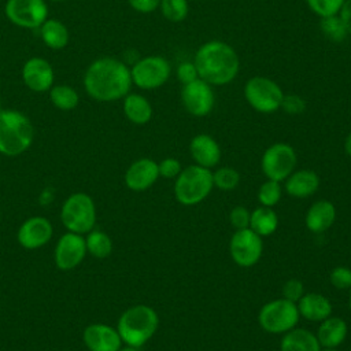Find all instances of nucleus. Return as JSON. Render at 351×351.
Here are the masks:
<instances>
[{"label": "nucleus", "instance_id": "1", "mask_svg": "<svg viewBox=\"0 0 351 351\" xmlns=\"http://www.w3.org/2000/svg\"><path fill=\"white\" fill-rule=\"evenodd\" d=\"M132 84L130 69L114 58L95 60L84 78L86 92L99 101H114L126 96Z\"/></svg>", "mask_w": 351, "mask_h": 351}, {"label": "nucleus", "instance_id": "2", "mask_svg": "<svg viewBox=\"0 0 351 351\" xmlns=\"http://www.w3.org/2000/svg\"><path fill=\"white\" fill-rule=\"evenodd\" d=\"M199 78L213 86L232 82L240 70V59L236 49L221 40H210L202 44L193 58Z\"/></svg>", "mask_w": 351, "mask_h": 351}, {"label": "nucleus", "instance_id": "3", "mask_svg": "<svg viewBox=\"0 0 351 351\" xmlns=\"http://www.w3.org/2000/svg\"><path fill=\"white\" fill-rule=\"evenodd\" d=\"M159 317L156 311L147 304H136L121 315L118 321V333L128 346L141 347L156 332Z\"/></svg>", "mask_w": 351, "mask_h": 351}, {"label": "nucleus", "instance_id": "4", "mask_svg": "<svg viewBox=\"0 0 351 351\" xmlns=\"http://www.w3.org/2000/svg\"><path fill=\"white\" fill-rule=\"evenodd\" d=\"M33 141V126L21 112L0 110V152L16 156L26 151Z\"/></svg>", "mask_w": 351, "mask_h": 351}, {"label": "nucleus", "instance_id": "5", "mask_svg": "<svg viewBox=\"0 0 351 351\" xmlns=\"http://www.w3.org/2000/svg\"><path fill=\"white\" fill-rule=\"evenodd\" d=\"M211 169L191 165L181 170L174 182V196L182 206H196L202 203L213 191Z\"/></svg>", "mask_w": 351, "mask_h": 351}, {"label": "nucleus", "instance_id": "6", "mask_svg": "<svg viewBox=\"0 0 351 351\" xmlns=\"http://www.w3.org/2000/svg\"><path fill=\"white\" fill-rule=\"evenodd\" d=\"M299 318L296 303L284 298L265 303L258 313L259 326L271 335H284L296 328Z\"/></svg>", "mask_w": 351, "mask_h": 351}, {"label": "nucleus", "instance_id": "7", "mask_svg": "<svg viewBox=\"0 0 351 351\" xmlns=\"http://www.w3.org/2000/svg\"><path fill=\"white\" fill-rule=\"evenodd\" d=\"M244 99L258 112L273 114L281 107L284 92L281 86L263 75L251 77L244 85Z\"/></svg>", "mask_w": 351, "mask_h": 351}, {"label": "nucleus", "instance_id": "8", "mask_svg": "<svg viewBox=\"0 0 351 351\" xmlns=\"http://www.w3.org/2000/svg\"><path fill=\"white\" fill-rule=\"evenodd\" d=\"M298 156L292 145L287 143H274L269 145L261 159V169L267 180L285 181L295 170Z\"/></svg>", "mask_w": 351, "mask_h": 351}, {"label": "nucleus", "instance_id": "9", "mask_svg": "<svg viewBox=\"0 0 351 351\" xmlns=\"http://www.w3.org/2000/svg\"><path fill=\"white\" fill-rule=\"evenodd\" d=\"M171 66L169 60L159 55H149L137 60L132 70V82L141 89L151 90L165 85L170 77Z\"/></svg>", "mask_w": 351, "mask_h": 351}, {"label": "nucleus", "instance_id": "10", "mask_svg": "<svg viewBox=\"0 0 351 351\" xmlns=\"http://www.w3.org/2000/svg\"><path fill=\"white\" fill-rule=\"evenodd\" d=\"M60 215L64 226L73 233H85L96 221L93 200L85 193H74L64 202Z\"/></svg>", "mask_w": 351, "mask_h": 351}, {"label": "nucleus", "instance_id": "11", "mask_svg": "<svg viewBox=\"0 0 351 351\" xmlns=\"http://www.w3.org/2000/svg\"><path fill=\"white\" fill-rule=\"evenodd\" d=\"M232 261L241 267H251L259 262L263 252V241L252 229L236 230L229 241Z\"/></svg>", "mask_w": 351, "mask_h": 351}, {"label": "nucleus", "instance_id": "12", "mask_svg": "<svg viewBox=\"0 0 351 351\" xmlns=\"http://www.w3.org/2000/svg\"><path fill=\"white\" fill-rule=\"evenodd\" d=\"M181 103L184 108L193 117L208 115L215 104V93L213 85L197 78L182 85Z\"/></svg>", "mask_w": 351, "mask_h": 351}, {"label": "nucleus", "instance_id": "13", "mask_svg": "<svg viewBox=\"0 0 351 351\" xmlns=\"http://www.w3.org/2000/svg\"><path fill=\"white\" fill-rule=\"evenodd\" d=\"M7 18L21 27H38L47 21L48 10L44 0H8Z\"/></svg>", "mask_w": 351, "mask_h": 351}, {"label": "nucleus", "instance_id": "14", "mask_svg": "<svg viewBox=\"0 0 351 351\" xmlns=\"http://www.w3.org/2000/svg\"><path fill=\"white\" fill-rule=\"evenodd\" d=\"M86 243L78 233H67L60 237L55 250V262L59 269H74L85 256Z\"/></svg>", "mask_w": 351, "mask_h": 351}, {"label": "nucleus", "instance_id": "15", "mask_svg": "<svg viewBox=\"0 0 351 351\" xmlns=\"http://www.w3.org/2000/svg\"><path fill=\"white\" fill-rule=\"evenodd\" d=\"M159 178L158 163L148 158H141L130 165L125 174V182L132 191L140 192L152 186Z\"/></svg>", "mask_w": 351, "mask_h": 351}, {"label": "nucleus", "instance_id": "16", "mask_svg": "<svg viewBox=\"0 0 351 351\" xmlns=\"http://www.w3.org/2000/svg\"><path fill=\"white\" fill-rule=\"evenodd\" d=\"M84 341L90 351H119L122 339L114 328L92 324L84 330Z\"/></svg>", "mask_w": 351, "mask_h": 351}, {"label": "nucleus", "instance_id": "17", "mask_svg": "<svg viewBox=\"0 0 351 351\" xmlns=\"http://www.w3.org/2000/svg\"><path fill=\"white\" fill-rule=\"evenodd\" d=\"M189 152L196 165L207 169H213L221 160V147L217 140L207 133H200L192 137Z\"/></svg>", "mask_w": 351, "mask_h": 351}, {"label": "nucleus", "instance_id": "18", "mask_svg": "<svg viewBox=\"0 0 351 351\" xmlns=\"http://www.w3.org/2000/svg\"><path fill=\"white\" fill-rule=\"evenodd\" d=\"M22 78L29 89L34 92H44L52 88L53 70L47 60L41 58H32L23 66Z\"/></svg>", "mask_w": 351, "mask_h": 351}, {"label": "nucleus", "instance_id": "19", "mask_svg": "<svg viewBox=\"0 0 351 351\" xmlns=\"http://www.w3.org/2000/svg\"><path fill=\"white\" fill-rule=\"evenodd\" d=\"M52 236V225L43 217L27 219L18 232V241L27 250L44 245Z\"/></svg>", "mask_w": 351, "mask_h": 351}, {"label": "nucleus", "instance_id": "20", "mask_svg": "<svg viewBox=\"0 0 351 351\" xmlns=\"http://www.w3.org/2000/svg\"><path fill=\"white\" fill-rule=\"evenodd\" d=\"M319 188V177L314 170L300 169L293 170L285 178V192L298 199H304L317 192Z\"/></svg>", "mask_w": 351, "mask_h": 351}, {"label": "nucleus", "instance_id": "21", "mask_svg": "<svg viewBox=\"0 0 351 351\" xmlns=\"http://www.w3.org/2000/svg\"><path fill=\"white\" fill-rule=\"evenodd\" d=\"M296 306L300 317L314 322L326 319L333 311L330 300L317 292H304V295L296 302Z\"/></svg>", "mask_w": 351, "mask_h": 351}, {"label": "nucleus", "instance_id": "22", "mask_svg": "<svg viewBox=\"0 0 351 351\" xmlns=\"http://www.w3.org/2000/svg\"><path fill=\"white\" fill-rule=\"evenodd\" d=\"M336 221V207L329 200H317L313 203L304 217L306 228L313 233L328 230Z\"/></svg>", "mask_w": 351, "mask_h": 351}, {"label": "nucleus", "instance_id": "23", "mask_svg": "<svg viewBox=\"0 0 351 351\" xmlns=\"http://www.w3.org/2000/svg\"><path fill=\"white\" fill-rule=\"evenodd\" d=\"M347 324L340 317H328L321 321L318 330L315 333L318 343L321 347H332L337 348L347 337Z\"/></svg>", "mask_w": 351, "mask_h": 351}, {"label": "nucleus", "instance_id": "24", "mask_svg": "<svg viewBox=\"0 0 351 351\" xmlns=\"http://www.w3.org/2000/svg\"><path fill=\"white\" fill-rule=\"evenodd\" d=\"M317 336L308 329L293 328L282 335L280 351H319Z\"/></svg>", "mask_w": 351, "mask_h": 351}, {"label": "nucleus", "instance_id": "25", "mask_svg": "<svg viewBox=\"0 0 351 351\" xmlns=\"http://www.w3.org/2000/svg\"><path fill=\"white\" fill-rule=\"evenodd\" d=\"M123 112L130 122L144 125L152 118V106L144 96L132 93L125 96Z\"/></svg>", "mask_w": 351, "mask_h": 351}, {"label": "nucleus", "instance_id": "26", "mask_svg": "<svg viewBox=\"0 0 351 351\" xmlns=\"http://www.w3.org/2000/svg\"><path fill=\"white\" fill-rule=\"evenodd\" d=\"M278 228V215L271 207L261 206L251 211L250 229H252L261 237L273 234Z\"/></svg>", "mask_w": 351, "mask_h": 351}, {"label": "nucleus", "instance_id": "27", "mask_svg": "<svg viewBox=\"0 0 351 351\" xmlns=\"http://www.w3.org/2000/svg\"><path fill=\"white\" fill-rule=\"evenodd\" d=\"M41 37L49 48L60 49L69 41V32L62 22L49 19L41 25Z\"/></svg>", "mask_w": 351, "mask_h": 351}, {"label": "nucleus", "instance_id": "28", "mask_svg": "<svg viewBox=\"0 0 351 351\" xmlns=\"http://www.w3.org/2000/svg\"><path fill=\"white\" fill-rule=\"evenodd\" d=\"M319 29H321L322 34L332 43H341L348 36L346 26L343 25L339 15L321 18Z\"/></svg>", "mask_w": 351, "mask_h": 351}, {"label": "nucleus", "instance_id": "29", "mask_svg": "<svg viewBox=\"0 0 351 351\" xmlns=\"http://www.w3.org/2000/svg\"><path fill=\"white\" fill-rule=\"evenodd\" d=\"M51 101L60 110L69 111L78 104L77 92L67 85H58L51 89Z\"/></svg>", "mask_w": 351, "mask_h": 351}, {"label": "nucleus", "instance_id": "30", "mask_svg": "<svg viewBox=\"0 0 351 351\" xmlns=\"http://www.w3.org/2000/svg\"><path fill=\"white\" fill-rule=\"evenodd\" d=\"M159 8L169 22H182L189 12L188 0H160Z\"/></svg>", "mask_w": 351, "mask_h": 351}, {"label": "nucleus", "instance_id": "31", "mask_svg": "<svg viewBox=\"0 0 351 351\" xmlns=\"http://www.w3.org/2000/svg\"><path fill=\"white\" fill-rule=\"evenodd\" d=\"M213 182L221 191H233L240 182V174L230 166L218 167L213 171Z\"/></svg>", "mask_w": 351, "mask_h": 351}, {"label": "nucleus", "instance_id": "32", "mask_svg": "<svg viewBox=\"0 0 351 351\" xmlns=\"http://www.w3.org/2000/svg\"><path fill=\"white\" fill-rule=\"evenodd\" d=\"M86 243V250L96 258H106L110 255L112 250V243L111 239L103 233V232H92L88 239L85 240Z\"/></svg>", "mask_w": 351, "mask_h": 351}, {"label": "nucleus", "instance_id": "33", "mask_svg": "<svg viewBox=\"0 0 351 351\" xmlns=\"http://www.w3.org/2000/svg\"><path fill=\"white\" fill-rule=\"evenodd\" d=\"M281 195H282L281 185L278 181H274V180H266L259 186L258 193H256L261 206L271 207V208L280 202Z\"/></svg>", "mask_w": 351, "mask_h": 351}, {"label": "nucleus", "instance_id": "34", "mask_svg": "<svg viewBox=\"0 0 351 351\" xmlns=\"http://www.w3.org/2000/svg\"><path fill=\"white\" fill-rule=\"evenodd\" d=\"M307 7L319 18L337 15L344 0H304Z\"/></svg>", "mask_w": 351, "mask_h": 351}, {"label": "nucleus", "instance_id": "35", "mask_svg": "<svg viewBox=\"0 0 351 351\" xmlns=\"http://www.w3.org/2000/svg\"><path fill=\"white\" fill-rule=\"evenodd\" d=\"M306 107H307V103L302 96L296 93H291V95L284 93L280 108L289 115H299L306 111Z\"/></svg>", "mask_w": 351, "mask_h": 351}, {"label": "nucleus", "instance_id": "36", "mask_svg": "<svg viewBox=\"0 0 351 351\" xmlns=\"http://www.w3.org/2000/svg\"><path fill=\"white\" fill-rule=\"evenodd\" d=\"M330 284L337 289L351 288V269L347 266H337L329 274Z\"/></svg>", "mask_w": 351, "mask_h": 351}, {"label": "nucleus", "instance_id": "37", "mask_svg": "<svg viewBox=\"0 0 351 351\" xmlns=\"http://www.w3.org/2000/svg\"><path fill=\"white\" fill-rule=\"evenodd\" d=\"M250 217H251V211L248 208L243 206H236L229 213V222L236 230L245 229V228H250Z\"/></svg>", "mask_w": 351, "mask_h": 351}, {"label": "nucleus", "instance_id": "38", "mask_svg": "<svg viewBox=\"0 0 351 351\" xmlns=\"http://www.w3.org/2000/svg\"><path fill=\"white\" fill-rule=\"evenodd\" d=\"M304 295V285L298 278L287 280L282 285V298L296 303Z\"/></svg>", "mask_w": 351, "mask_h": 351}, {"label": "nucleus", "instance_id": "39", "mask_svg": "<svg viewBox=\"0 0 351 351\" xmlns=\"http://www.w3.org/2000/svg\"><path fill=\"white\" fill-rule=\"evenodd\" d=\"M176 75H177V80L185 85V84H189L195 80L199 78V74H197V70H196V66L193 62H181L177 69H176Z\"/></svg>", "mask_w": 351, "mask_h": 351}, {"label": "nucleus", "instance_id": "40", "mask_svg": "<svg viewBox=\"0 0 351 351\" xmlns=\"http://www.w3.org/2000/svg\"><path fill=\"white\" fill-rule=\"evenodd\" d=\"M159 176L165 178H177V176L181 173L182 166L181 162L176 158H165L158 163Z\"/></svg>", "mask_w": 351, "mask_h": 351}, {"label": "nucleus", "instance_id": "41", "mask_svg": "<svg viewBox=\"0 0 351 351\" xmlns=\"http://www.w3.org/2000/svg\"><path fill=\"white\" fill-rule=\"evenodd\" d=\"M128 1L133 10L141 14H149L155 11L160 4V0H128Z\"/></svg>", "mask_w": 351, "mask_h": 351}, {"label": "nucleus", "instance_id": "42", "mask_svg": "<svg viewBox=\"0 0 351 351\" xmlns=\"http://www.w3.org/2000/svg\"><path fill=\"white\" fill-rule=\"evenodd\" d=\"M337 15L340 16L343 25L346 26L347 33L351 36V0H344Z\"/></svg>", "mask_w": 351, "mask_h": 351}, {"label": "nucleus", "instance_id": "43", "mask_svg": "<svg viewBox=\"0 0 351 351\" xmlns=\"http://www.w3.org/2000/svg\"><path fill=\"white\" fill-rule=\"evenodd\" d=\"M344 149L347 152L348 156H351V132L348 133V136L346 137V141H344Z\"/></svg>", "mask_w": 351, "mask_h": 351}, {"label": "nucleus", "instance_id": "44", "mask_svg": "<svg viewBox=\"0 0 351 351\" xmlns=\"http://www.w3.org/2000/svg\"><path fill=\"white\" fill-rule=\"evenodd\" d=\"M319 351H339L337 348H332V347H321Z\"/></svg>", "mask_w": 351, "mask_h": 351}, {"label": "nucleus", "instance_id": "45", "mask_svg": "<svg viewBox=\"0 0 351 351\" xmlns=\"http://www.w3.org/2000/svg\"><path fill=\"white\" fill-rule=\"evenodd\" d=\"M119 351H137L134 347H130V346H128V347H125V348H119Z\"/></svg>", "mask_w": 351, "mask_h": 351}, {"label": "nucleus", "instance_id": "46", "mask_svg": "<svg viewBox=\"0 0 351 351\" xmlns=\"http://www.w3.org/2000/svg\"><path fill=\"white\" fill-rule=\"evenodd\" d=\"M348 307H350V311H351V288H350V295H348Z\"/></svg>", "mask_w": 351, "mask_h": 351}, {"label": "nucleus", "instance_id": "47", "mask_svg": "<svg viewBox=\"0 0 351 351\" xmlns=\"http://www.w3.org/2000/svg\"><path fill=\"white\" fill-rule=\"evenodd\" d=\"M52 1H64V0H52Z\"/></svg>", "mask_w": 351, "mask_h": 351}, {"label": "nucleus", "instance_id": "48", "mask_svg": "<svg viewBox=\"0 0 351 351\" xmlns=\"http://www.w3.org/2000/svg\"><path fill=\"white\" fill-rule=\"evenodd\" d=\"M350 351H351V350H350Z\"/></svg>", "mask_w": 351, "mask_h": 351}]
</instances>
